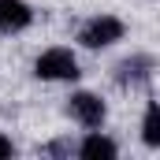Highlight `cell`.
Returning <instances> with one entry per match:
<instances>
[{
    "label": "cell",
    "mask_w": 160,
    "mask_h": 160,
    "mask_svg": "<svg viewBox=\"0 0 160 160\" xmlns=\"http://www.w3.org/2000/svg\"><path fill=\"white\" fill-rule=\"evenodd\" d=\"M34 78L38 82H78L82 75V63L75 56L71 45H48L34 56Z\"/></svg>",
    "instance_id": "cell-2"
},
{
    "label": "cell",
    "mask_w": 160,
    "mask_h": 160,
    "mask_svg": "<svg viewBox=\"0 0 160 160\" xmlns=\"http://www.w3.org/2000/svg\"><path fill=\"white\" fill-rule=\"evenodd\" d=\"M63 112L78 130H101L108 123V101L101 93H93V89H71Z\"/></svg>",
    "instance_id": "cell-3"
},
{
    "label": "cell",
    "mask_w": 160,
    "mask_h": 160,
    "mask_svg": "<svg viewBox=\"0 0 160 160\" xmlns=\"http://www.w3.org/2000/svg\"><path fill=\"white\" fill-rule=\"evenodd\" d=\"M142 142H145V149H160V104L157 101H145V112H142Z\"/></svg>",
    "instance_id": "cell-7"
},
{
    "label": "cell",
    "mask_w": 160,
    "mask_h": 160,
    "mask_svg": "<svg viewBox=\"0 0 160 160\" xmlns=\"http://www.w3.org/2000/svg\"><path fill=\"white\" fill-rule=\"evenodd\" d=\"M8 157H15V142L0 130V160H8Z\"/></svg>",
    "instance_id": "cell-8"
},
{
    "label": "cell",
    "mask_w": 160,
    "mask_h": 160,
    "mask_svg": "<svg viewBox=\"0 0 160 160\" xmlns=\"http://www.w3.org/2000/svg\"><path fill=\"white\" fill-rule=\"evenodd\" d=\"M34 19H38L34 4H26V0H0V34L4 38L26 34L34 26Z\"/></svg>",
    "instance_id": "cell-6"
},
{
    "label": "cell",
    "mask_w": 160,
    "mask_h": 160,
    "mask_svg": "<svg viewBox=\"0 0 160 160\" xmlns=\"http://www.w3.org/2000/svg\"><path fill=\"white\" fill-rule=\"evenodd\" d=\"M123 38H127V22L112 11H97V15L82 19L78 30H75V45L86 52H104V48L119 45Z\"/></svg>",
    "instance_id": "cell-1"
},
{
    "label": "cell",
    "mask_w": 160,
    "mask_h": 160,
    "mask_svg": "<svg viewBox=\"0 0 160 160\" xmlns=\"http://www.w3.org/2000/svg\"><path fill=\"white\" fill-rule=\"evenodd\" d=\"M157 75V56L153 52H130L127 60H119L116 67H112V82L119 86V89H142V86H149Z\"/></svg>",
    "instance_id": "cell-4"
},
{
    "label": "cell",
    "mask_w": 160,
    "mask_h": 160,
    "mask_svg": "<svg viewBox=\"0 0 160 160\" xmlns=\"http://www.w3.org/2000/svg\"><path fill=\"white\" fill-rule=\"evenodd\" d=\"M75 157L78 160H116L119 157V142L101 127V130H82V138L75 142Z\"/></svg>",
    "instance_id": "cell-5"
}]
</instances>
